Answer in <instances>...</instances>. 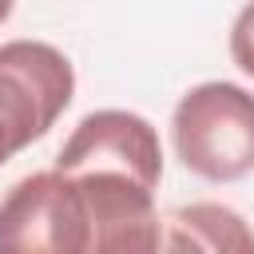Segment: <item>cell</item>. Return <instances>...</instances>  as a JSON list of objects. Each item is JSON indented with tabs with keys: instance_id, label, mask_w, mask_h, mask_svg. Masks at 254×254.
Instances as JSON below:
<instances>
[{
	"instance_id": "52a82bcc",
	"label": "cell",
	"mask_w": 254,
	"mask_h": 254,
	"mask_svg": "<svg viewBox=\"0 0 254 254\" xmlns=\"http://www.w3.org/2000/svg\"><path fill=\"white\" fill-rule=\"evenodd\" d=\"M16 151H24V143H20V135H16V131H12L4 119H0V167H4V163H8Z\"/></svg>"
},
{
	"instance_id": "3957f363",
	"label": "cell",
	"mask_w": 254,
	"mask_h": 254,
	"mask_svg": "<svg viewBox=\"0 0 254 254\" xmlns=\"http://www.w3.org/2000/svg\"><path fill=\"white\" fill-rule=\"evenodd\" d=\"M75 95L71 60L40 40L0 44V119L20 143L44 139Z\"/></svg>"
},
{
	"instance_id": "277c9868",
	"label": "cell",
	"mask_w": 254,
	"mask_h": 254,
	"mask_svg": "<svg viewBox=\"0 0 254 254\" xmlns=\"http://www.w3.org/2000/svg\"><path fill=\"white\" fill-rule=\"evenodd\" d=\"M56 167L67 175H119L159 190L163 179V147L159 131L135 111H91L75 123L67 143L56 155Z\"/></svg>"
},
{
	"instance_id": "8992f818",
	"label": "cell",
	"mask_w": 254,
	"mask_h": 254,
	"mask_svg": "<svg viewBox=\"0 0 254 254\" xmlns=\"http://www.w3.org/2000/svg\"><path fill=\"white\" fill-rule=\"evenodd\" d=\"M230 60L254 79V0L238 12V20L230 28Z\"/></svg>"
},
{
	"instance_id": "7a4b0ae2",
	"label": "cell",
	"mask_w": 254,
	"mask_h": 254,
	"mask_svg": "<svg viewBox=\"0 0 254 254\" xmlns=\"http://www.w3.org/2000/svg\"><path fill=\"white\" fill-rule=\"evenodd\" d=\"M0 254H91V218L71 175L36 171L4 194Z\"/></svg>"
},
{
	"instance_id": "6da1fadb",
	"label": "cell",
	"mask_w": 254,
	"mask_h": 254,
	"mask_svg": "<svg viewBox=\"0 0 254 254\" xmlns=\"http://www.w3.org/2000/svg\"><path fill=\"white\" fill-rule=\"evenodd\" d=\"M183 167L206 183H234L254 171V95L238 83H198L171 115Z\"/></svg>"
},
{
	"instance_id": "ba28073f",
	"label": "cell",
	"mask_w": 254,
	"mask_h": 254,
	"mask_svg": "<svg viewBox=\"0 0 254 254\" xmlns=\"http://www.w3.org/2000/svg\"><path fill=\"white\" fill-rule=\"evenodd\" d=\"M12 4H16V0H0V24L8 20V12H12Z\"/></svg>"
},
{
	"instance_id": "5b68a950",
	"label": "cell",
	"mask_w": 254,
	"mask_h": 254,
	"mask_svg": "<svg viewBox=\"0 0 254 254\" xmlns=\"http://www.w3.org/2000/svg\"><path fill=\"white\" fill-rule=\"evenodd\" d=\"M159 250H254V230L222 202H190L163 218Z\"/></svg>"
}]
</instances>
